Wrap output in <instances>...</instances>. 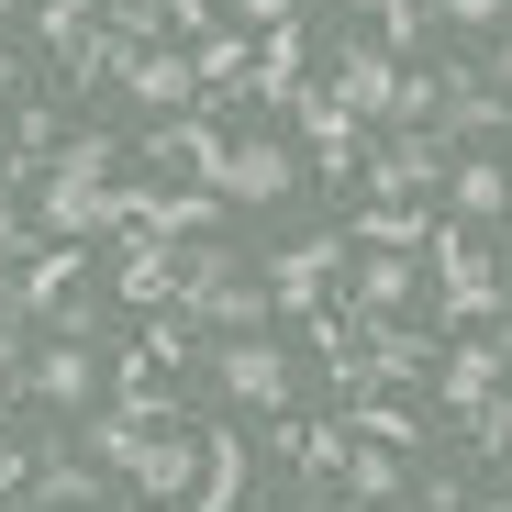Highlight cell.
<instances>
[{"mask_svg": "<svg viewBox=\"0 0 512 512\" xmlns=\"http://www.w3.org/2000/svg\"><path fill=\"white\" fill-rule=\"evenodd\" d=\"M446 34H512V0H435Z\"/></svg>", "mask_w": 512, "mask_h": 512, "instance_id": "obj_27", "label": "cell"}, {"mask_svg": "<svg viewBox=\"0 0 512 512\" xmlns=\"http://www.w3.org/2000/svg\"><path fill=\"white\" fill-rule=\"evenodd\" d=\"M423 256H435V323H446V334H468V323H490V312L512 301L468 223H435V234H423Z\"/></svg>", "mask_w": 512, "mask_h": 512, "instance_id": "obj_1", "label": "cell"}, {"mask_svg": "<svg viewBox=\"0 0 512 512\" xmlns=\"http://www.w3.org/2000/svg\"><path fill=\"white\" fill-rule=\"evenodd\" d=\"M501 379H512V357H501V346H457V357H435V401H446V412H479Z\"/></svg>", "mask_w": 512, "mask_h": 512, "instance_id": "obj_18", "label": "cell"}, {"mask_svg": "<svg viewBox=\"0 0 512 512\" xmlns=\"http://www.w3.org/2000/svg\"><path fill=\"white\" fill-rule=\"evenodd\" d=\"M457 423H468V446H479V457H512V379H501L479 412H457Z\"/></svg>", "mask_w": 512, "mask_h": 512, "instance_id": "obj_25", "label": "cell"}, {"mask_svg": "<svg viewBox=\"0 0 512 512\" xmlns=\"http://www.w3.org/2000/svg\"><path fill=\"white\" fill-rule=\"evenodd\" d=\"M0 12H23V0H0Z\"/></svg>", "mask_w": 512, "mask_h": 512, "instance_id": "obj_34", "label": "cell"}, {"mask_svg": "<svg viewBox=\"0 0 512 512\" xmlns=\"http://www.w3.org/2000/svg\"><path fill=\"white\" fill-rule=\"evenodd\" d=\"M90 401H101V346H90V334H34V379H23V412L90 423Z\"/></svg>", "mask_w": 512, "mask_h": 512, "instance_id": "obj_3", "label": "cell"}, {"mask_svg": "<svg viewBox=\"0 0 512 512\" xmlns=\"http://www.w3.org/2000/svg\"><path fill=\"white\" fill-rule=\"evenodd\" d=\"M446 223H468V234L479 223H512V167L501 156H457L446 167Z\"/></svg>", "mask_w": 512, "mask_h": 512, "instance_id": "obj_14", "label": "cell"}, {"mask_svg": "<svg viewBox=\"0 0 512 512\" xmlns=\"http://www.w3.org/2000/svg\"><path fill=\"white\" fill-rule=\"evenodd\" d=\"M446 167H457V156H446L435 123H379L357 179H368V201H435V190H446Z\"/></svg>", "mask_w": 512, "mask_h": 512, "instance_id": "obj_2", "label": "cell"}, {"mask_svg": "<svg viewBox=\"0 0 512 512\" xmlns=\"http://www.w3.org/2000/svg\"><path fill=\"white\" fill-rule=\"evenodd\" d=\"M112 290H123L134 312H167V301H179V245L123 234V245H112Z\"/></svg>", "mask_w": 512, "mask_h": 512, "instance_id": "obj_13", "label": "cell"}, {"mask_svg": "<svg viewBox=\"0 0 512 512\" xmlns=\"http://www.w3.org/2000/svg\"><path fill=\"white\" fill-rule=\"evenodd\" d=\"M145 167H167V190H212L223 123H212V112H167V123H145Z\"/></svg>", "mask_w": 512, "mask_h": 512, "instance_id": "obj_9", "label": "cell"}, {"mask_svg": "<svg viewBox=\"0 0 512 512\" xmlns=\"http://www.w3.org/2000/svg\"><path fill=\"white\" fill-rule=\"evenodd\" d=\"M0 78H12V45H0Z\"/></svg>", "mask_w": 512, "mask_h": 512, "instance_id": "obj_33", "label": "cell"}, {"mask_svg": "<svg viewBox=\"0 0 512 512\" xmlns=\"http://www.w3.org/2000/svg\"><path fill=\"white\" fill-rule=\"evenodd\" d=\"M501 167H512V156H501Z\"/></svg>", "mask_w": 512, "mask_h": 512, "instance_id": "obj_35", "label": "cell"}, {"mask_svg": "<svg viewBox=\"0 0 512 512\" xmlns=\"http://www.w3.org/2000/svg\"><path fill=\"white\" fill-rule=\"evenodd\" d=\"M56 67H67V78H78V90H123V67H134V45H123V34H112V23H90V34H78V45H67V56H56Z\"/></svg>", "mask_w": 512, "mask_h": 512, "instance_id": "obj_23", "label": "cell"}, {"mask_svg": "<svg viewBox=\"0 0 512 512\" xmlns=\"http://www.w3.org/2000/svg\"><path fill=\"white\" fill-rule=\"evenodd\" d=\"M312 512H368V501H346V490H323V501H312Z\"/></svg>", "mask_w": 512, "mask_h": 512, "instance_id": "obj_31", "label": "cell"}, {"mask_svg": "<svg viewBox=\"0 0 512 512\" xmlns=\"http://www.w3.org/2000/svg\"><path fill=\"white\" fill-rule=\"evenodd\" d=\"M301 145H312V167H323V179H334V190H346V179H357V167H368V123H357L346 101H323V90L301 101Z\"/></svg>", "mask_w": 512, "mask_h": 512, "instance_id": "obj_11", "label": "cell"}, {"mask_svg": "<svg viewBox=\"0 0 512 512\" xmlns=\"http://www.w3.org/2000/svg\"><path fill=\"white\" fill-rule=\"evenodd\" d=\"M123 90L145 101V123H167V112H201V67H190V45H179V34H167V45H134Z\"/></svg>", "mask_w": 512, "mask_h": 512, "instance_id": "obj_10", "label": "cell"}, {"mask_svg": "<svg viewBox=\"0 0 512 512\" xmlns=\"http://www.w3.org/2000/svg\"><path fill=\"white\" fill-rule=\"evenodd\" d=\"M501 123H512V101L490 90V78H479V67H446V112H435V134H446V156H457V145H490Z\"/></svg>", "mask_w": 512, "mask_h": 512, "instance_id": "obj_12", "label": "cell"}, {"mask_svg": "<svg viewBox=\"0 0 512 512\" xmlns=\"http://www.w3.org/2000/svg\"><path fill=\"white\" fill-rule=\"evenodd\" d=\"M490 346H501V357H512V301H501V312H490Z\"/></svg>", "mask_w": 512, "mask_h": 512, "instance_id": "obj_30", "label": "cell"}, {"mask_svg": "<svg viewBox=\"0 0 512 512\" xmlns=\"http://www.w3.org/2000/svg\"><path fill=\"white\" fill-rule=\"evenodd\" d=\"M23 501H34V512H112V468H101V457H45Z\"/></svg>", "mask_w": 512, "mask_h": 512, "instance_id": "obj_15", "label": "cell"}, {"mask_svg": "<svg viewBox=\"0 0 512 512\" xmlns=\"http://www.w3.org/2000/svg\"><path fill=\"white\" fill-rule=\"evenodd\" d=\"M290 179H301V156H290V134H268V123H245V134H223V167H212V190L223 201H290Z\"/></svg>", "mask_w": 512, "mask_h": 512, "instance_id": "obj_5", "label": "cell"}, {"mask_svg": "<svg viewBox=\"0 0 512 512\" xmlns=\"http://www.w3.org/2000/svg\"><path fill=\"white\" fill-rule=\"evenodd\" d=\"M346 234H357V245H390V256H412L423 234H435V201H368Z\"/></svg>", "mask_w": 512, "mask_h": 512, "instance_id": "obj_22", "label": "cell"}, {"mask_svg": "<svg viewBox=\"0 0 512 512\" xmlns=\"http://www.w3.org/2000/svg\"><path fill=\"white\" fill-rule=\"evenodd\" d=\"M167 34H190V45L223 34V0H167Z\"/></svg>", "mask_w": 512, "mask_h": 512, "instance_id": "obj_28", "label": "cell"}, {"mask_svg": "<svg viewBox=\"0 0 512 512\" xmlns=\"http://www.w3.org/2000/svg\"><path fill=\"white\" fill-rule=\"evenodd\" d=\"M412 290H423V268L390 256V245H368L357 268H346V301H368V312H412Z\"/></svg>", "mask_w": 512, "mask_h": 512, "instance_id": "obj_19", "label": "cell"}, {"mask_svg": "<svg viewBox=\"0 0 512 512\" xmlns=\"http://www.w3.org/2000/svg\"><path fill=\"white\" fill-rule=\"evenodd\" d=\"M334 279H346V234H301V245L268 256V301H279L290 323H312V312L334 301Z\"/></svg>", "mask_w": 512, "mask_h": 512, "instance_id": "obj_7", "label": "cell"}, {"mask_svg": "<svg viewBox=\"0 0 512 512\" xmlns=\"http://www.w3.org/2000/svg\"><path fill=\"white\" fill-rule=\"evenodd\" d=\"M212 390L279 423V412H290V357L268 346V334H212Z\"/></svg>", "mask_w": 512, "mask_h": 512, "instance_id": "obj_6", "label": "cell"}, {"mask_svg": "<svg viewBox=\"0 0 512 512\" xmlns=\"http://www.w3.org/2000/svg\"><path fill=\"white\" fill-rule=\"evenodd\" d=\"M190 67H201V101H223V90H245L256 34H245V23H223V34H201V45H190Z\"/></svg>", "mask_w": 512, "mask_h": 512, "instance_id": "obj_21", "label": "cell"}, {"mask_svg": "<svg viewBox=\"0 0 512 512\" xmlns=\"http://www.w3.org/2000/svg\"><path fill=\"white\" fill-rule=\"evenodd\" d=\"M468 512H512V501H468Z\"/></svg>", "mask_w": 512, "mask_h": 512, "instance_id": "obj_32", "label": "cell"}, {"mask_svg": "<svg viewBox=\"0 0 512 512\" xmlns=\"http://www.w3.org/2000/svg\"><path fill=\"white\" fill-rule=\"evenodd\" d=\"M179 512H245V435L234 423H201V490Z\"/></svg>", "mask_w": 512, "mask_h": 512, "instance_id": "obj_16", "label": "cell"}, {"mask_svg": "<svg viewBox=\"0 0 512 512\" xmlns=\"http://www.w3.org/2000/svg\"><path fill=\"white\" fill-rule=\"evenodd\" d=\"M290 12H301V0H234V23H245V34H268V23H290Z\"/></svg>", "mask_w": 512, "mask_h": 512, "instance_id": "obj_29", "label": "cell"}, {"mask_svg": "<svg viewBox=\"0 0 512 512\" xmlns=\"http://www.w3.org/2000/svg\"><path fill=\"white\" fill-rule=\"evenodd\" d=\"M401 67H412V56H390L379 34H346V45H334V67H323V101H346V112L379 134L390 101H401Z\"/></svg>", "mask_w": 512, "mask_h": 512, "instance_id": "obj_4", "label": "cell"}, {"mask_svg": "<svg viewBox=\"0 0 512 512\" xmlns=\"http://www.w3.org/2000/svg\"><path fill=\"white\" fill-rule=\"evenodd\" d=\"M401 490H412V479H401V446H346V501L379 512V501H401Z\"/></svg>", "mask_w": 512, "mask_h": 512, "instance_id": "obj_24", "label": "cell"}, {"mask_svg": "<svg viewBox=\"0 0 512 512\" xmlns=\"http://www.w3.org/2000/svg\"><path fill=\"white\" fill-rule=\"evenodd\" d=\"M134 346L167 368V379H190V368H212V334L190 323V312H145V334H134Z\"/></svg>", "mask_w": 512, "mask_h": 512, "instance_id": "obj_20", "label": "cell"}, {"mask_svg": "<svg viewBox=\"0 0 512 512\" xmlns=\"http://www.w3.org/2000/svg\"><path fill=\"white\" fill-rule=\"evenodd\" d=\"M134 501H156V512H179L190 490H201V423H156V435L134 446Z\"/></svg>", "mask_w": 512, "mask_h": 512, "instance_id": "obj_8", "label": "cell"}, {"mask_svg": "<svg viewBox=\"0 0 512 512\" xmlns=\"http://www.w3.org/2000/svg\"><path fill=\"white\" fill-rule=\"evenodd\" d=\"M245 90H256V101H279V112H301V101H312V78H301V12L256 34V78H245Z\"/></svg>", "mask_w": 512, "mask_h": 512, "instance_id": "obj_17", "label": "cell"}, {"mask_svg": "<svg viewBox=\"0 0 512 512\" xmlns=\"http://www.w3.org/2000/svg\"><path fill=\"white\" fill-rule=\"evenodd\" d=\"M34 23H45V45L67 56L78 34H90V23H101V0H34Z\"/></svg>", "mask_w": 512, "mask_h": 512, "instance_id": "obj_26", "label": "cell"}]
</instances>
